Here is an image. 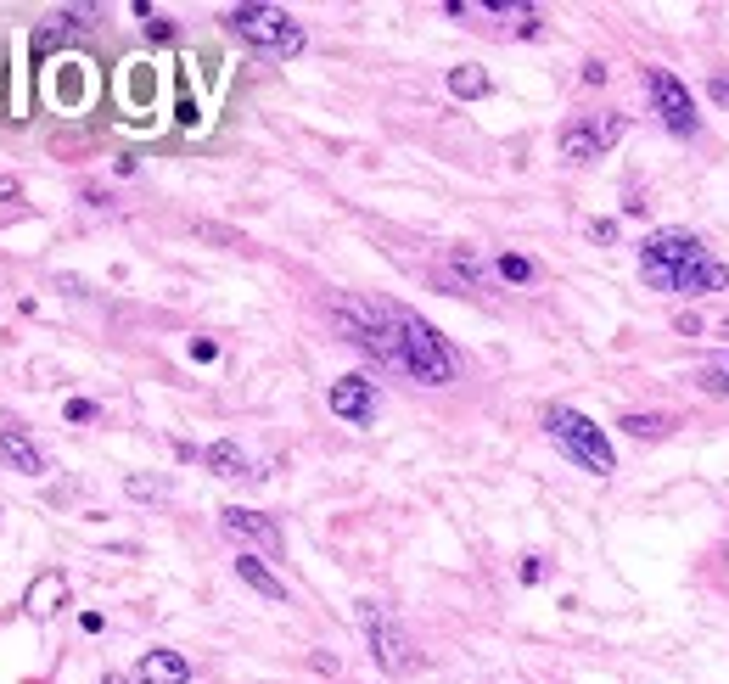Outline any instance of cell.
<instances>
[{"label": "cell", "instance_id": "4fadbf2b", "mask_svg": "<svg viewBox=\"0 0 729 684\" xmlns=\"http://www.w3.org/2000/svg\"><path fill=\"white\" fill-rule=\"evenodd\" d=\"M236 578H242V584L253 589V595L275 600V606H281V600H286V584H281V578H275L270 567H264V556H247V550H242V556H236Z\"/></svg>", "mask_w": 729, "mask_h": 684}, {"label": "cell", "instance_id": "8992f818", "mask_svg": "<svg viewBox=\"0 0 729 684\" xmlns=\"http://www.w3.org/2000/svg\"><path fill=\"white\" fill-rule=\"evenodd\" d=\"M219 528L230 533V539L242 544L247 556H264V561H281V550H286V539H281V528H275V516H264V511H247V505H225L219 511Z\"/></svg>", "mask_w": 729, "mask_h": 684}, {"label": "cell", "instance_id": "1f68e13d", "mask_svg": "<svg viewBox=\"0 0 729 684\" xmlns=\"http://www.w3.org/2000/svg\"><path fill=\"white\" fill-rule=\"evenodd\" d=\"M101 684H129L124 673H101Z\"/></svg>", "mask_w": 729, "mask_h": 684}, {"label": "cell", "instance_id": "9c48e42d", "mask_svg": "<svg viewBox=\"0 0 729 684\" xmlns=\"http://www.w3.org/2000/svg\"><path fill=\"white\" fill-rule=\"evenodd\" d=\"M623 141V118H578V124L561 129V157L567 163H595V157L606 152V146Z\"/></svg>", "mask_w": 729, "mask_h": 684}, {"label": "cell", "instance_id": "ffe728a7", "mask_svg": "<svg viewBox=\"0 0 729 684\" xmlns=\"http://www.w3.org/2000/svg\"><path fill=\"white\" fill-rule=\"evenodd\" d=\"M163 488H169L163 477H129L124 494H129V499H163Z\"/></svg>", "mask_w": 729, "mask_h": 684}, {"label": "cell", "instance_id": "277c9868", "mask_svg": "<svg viewBox=\"0 0 729 684\" xmlns=\"http://www.w3.org/2000/svg\"><path fill=\"white\" fill-rule=\"evenodd\" d=\"M359 634H365V645H371V662L382 673L404 679V673L421 668V651H415V640L404 634V623L387 612L382 600H359Z\"/></svg>", "mask_w": 729, "mask_h": 684}, {"label": "cell", "instance_id": "4316f807", "mask_svg": "<svg viewBox=\"0 0 729 684\" xmlns=\"http://www.w3.org/2000/svg\"><path fill=\"white\" fill-rule=\"evenodd\" d=\"M589 236H595V242H617V219H595V225H589Z\"/></svg>", "mask_w": 729, "mask_h": 684}, {"label": "cell", "instance_id": "e0dca14e", "mask_svg": "<svg viewBox=\"0 0 729 684\" xmlns=\"http://www.w3.org/2000/svg\"><path fill=\"white\" fill-rule=\"evenodd\" d=\"M617 427L629 432V438H662L668 432V415H623Z\"/></svg>", "mask_w": 729, "mask_h": 684}, {"label": "cell", "instance_id": "484cf974", "mask_svg": "<svg viewBox=\"0 0 729 684\" xmlns=\"http://www.w3.org/2000/svg\"><path fill=\"white\" fill-rule=\"evenodd\" d=\"M96 404H90V399H68V421H96Z\"/></svg>", "mask_w": 729, "mask_h": 684}, {"label": "cell", "instance_id": "7a4b0ae2", "mask_svg": "<svg viewBox=\"0 0 729 684\" xmlns=\"http://www.w3.org/2000/svg\"><path fill=\"white\" fill-rule=\"evenodd\" d=\"M399 371L421 387H444L455 382V348L438 337V326H427L415 309H399Z\"/></svg>", "mask_w": 729, "mask_h": 684}, {"label": "cell", "instance_id": "5b68a950", "mask_svg": "<svg viewBox=\"0 0 729 684\" xmlns=\"http://www.w3.org/2000/svg\"><path fill=\"white\" fill-rule=\"evenodd\" d=\"M645 96H651V107H657V118L679 135V141H690L701 129V118H696V101H690V90L679 85V73H668V68H645Z\"/></svg>", "mask_w": 729, "mask_h": 684}, {"label": "cell", "instance_id": "4dcf8cb0", "mask_svg": "<svg viewBox=\"0 0 729 684\" xmlns=\"http://www.w3.org/2000/svg\"><path fill=\"white\" fill-rule=\"evenodd\" d=\"M17 191H23V186H17L12 174H0V202H12V197H17Z\"/></svg>", "mask_w": 729, "mask_h": 684}, {"label": "cell", "instance_id": "2e32d148", "mask_svg": "<svg viewBox=\"0 0 729 684\" xmlns=\"http://www.w3.org/2000/svg\"><path fill=\"white\" fill-rule=\"evenodd\" d=\"M696 382L707 387V393H718V399H729V354H713V359H701Z\"/></svg>", "mask_w": 729, "mask_h": 684}, {"label": "cell", "instance_id": "ba28073f", "mask_svg": "<svg viewBox=\"0 0 729 684\" xmlns=\"http://www.w3.org/2000/svg\"><path fill=\"white\" fill-rule=\"evenodd\" d=\"M701 258H707V242L696 230H651L640 242V264H651V270H690Z\"/></svg>", "mask_w": 729, "mask_h": 684}, {"label": "cell", "instance_id": "d4e9b609", "mask_svg": "<svg viewBox=\"0 0 729 684\" xmlns=\"http://www.w3.org/2000/svg\"><path fill=\"white\" fill-rule=\"evenodd\" d=\"M707 96H713L718 107H729V73H713V79H707Z\"/></svg>", "mask_w": 729, "mask_h": 684}, {"label": "cell", "instance_id": "3957f363", "mask_svg": "<svg viewBox=\"0 0 729 684\" xmlns=\"http://www.w3.org/2000/svg\"><path fill=\"white\" fill-rule=\"evenodd\" d=\"M225 29L236 34V40H247L253 51H264V57H298L303 51V29L298 17L281 12V6H230L225 12Z\"/></svg>", "mask_w": 729, "mask_h": 684}, {"label": "cell", "instance_id": "30bf717a", "mask_svg": "<svg viewBox=\"0 0 729 684\" xmlns=\"http://www.w3.org/2000/svg\"><path fill=\"white\" fill-rule=\"evenodd\" d=\"M326 404H331V415H343L348 427H371V421H376V404H382V393H376L371 376H343V382H331Z\"/></svg>", "mask_w": 729, "mask_h": 684}, {"label": "cell", "instance_id": "8fae6325", "mask_svg": "<svg viewBox=\"0 0 729 684\" xmlns=\"http://www.w3.org/2000/svg\"><path fill=\"white\" fill-rule=\"evenodd\" d=\"M135 684H191V662L180 651H146L135 662Z\"/></svg>", "mask_w": 729, "mask_h": 684}, {"label": "cell", "instance_id": "f1b7e54d", "mask_svg": "<svg viewBox=\"0 0 729 684\" xmlns=\"http://www.w3.org/2000/svg\"><path fill=\"white\" fill-rule=\"evenodd\" d=\"M584 85H606V62H584Z\"/></svg>", "mask_w": 729, "mask_h": 684}, {"label": "cell", "instance_id": "cb8c5ba5", "mask_svg": "<svg viewBox=\"0 0 729 684\" xmlns=\"http://www.w3.org/2000/svg\"><path fill=\"white\" fill-rule=\"evenodd\" d=\"M191 359H197V365H214V359H219V342L197 337V342H191Z\"/></svg>", "mask_w": 729, "mask_h": 684}, {"label": "cell", "instance_id": "6da1fadb", "mask_svg": "<svg viewBox=\"0 0 729 684\" xmlns=\"http://www.w3.org/2000/svg\"><path fill=\"white\" fill-rule=\"evenodd\" d=\"M544 432H550V443H556L572 466H584L589 477H612V471H617V455H612L606 427H595V421L578 415L572 404H550V410H544Z\"/></svg>", "mask_w": 729, "mask_h": 684}, {"label": "cell", "instance_id": "d6986e66", "mask_svg": "<svg viewBox=\"0 0 729 684\" xmlns=\"http://www.w3.org/2000/svg\"><path fill=\"white\" fill-rule=\"evenodd\" d=\"M57 595H62V578H57V572H51V578H40V584L29 589V612H34V617H45V612H51V600H57Z\"/></svg>", "mask_w": 729, "mask_h": 684}, {"label": "cell", "instance_id": "7c38bea8", "mask_svg": "<svg viewBox=\"0 0 729 684\" xmlns=\"http://www.w3.org/2000/svg\"><path fill=\"white\" fill-rule=\"evenodd\" d=\"M0 466H12L17 477H40L45 455L34 449V438H23V432H12V427H0Z\"/></svg>", "mask_w": 729, "mask_h": 684}, {"label": "cell", "instance_id": "ac0fdd59", "mask_svg": "<svg viewBox=\"0 0 729 684\" xmlns=\"http://www.w3.org/2000/svg\"><path fill=\"white\" fill-rule=\"evenodd\" d=\"M494 270H500L511 286H528L533 275H539V270H533V258H522V253H500V264H494Z\"/></svg>", "mask_w": 729, "mask_h": 684}, {"label": "cell", "instance_id": "603a6c76", "mask_svg": "<svg viewBox=\"0 0 729 684\" xmlns=\"http://www.w3.org/2000/svg\"><path fill=\"white\" fill-rule=\"evenodd\" d=\"M90 17H96V6H62V23H68V29H85Z\"/></svg>", "mask_w": 729, "mask_h": 684}, {"label": "cell", "instance_id": "44dd1931", "mask_svg": "<svg viewBox=\"0 0 729 684\" xmlns=\"http://www.w3.org/2000/svg\"><path fill=\"white\" fill-rule=\"evenodd\" d=\"M62 40H68V29H34V51H40V57L45 51H57Z\"/></svg>", "mask_w": 729, "mask_h": 684}, {"label": "cell", "instance_id": "52a82bcc", "mask_svg": "<svg viewBox=\"0 0 729 684\" xmlns=\"http://www.w3.org/2000/svg\"><path fill=\"white\" fill-rule=\"evenodd\" d=\"M645 286H657V292H685V298H707V292H724L729 286V264L724 258H701V264H690V270H651V264H640Z\"/></svg>", "mask_w": 729, "mask_h": 684}, {"label": "cell", "instance_id": "f546056e", "mask_svg": "<svg viewBox=\"0 0 729 684\" xmlns=\"http://www.w3.org/2000/svg\"><path fill=\"white\" fill-rule=\"evenodd\" d=\"M673 326L685 331V337H696V331H701V314H679V320H673Z\"/></svg>", "mask_w": 729, "mask_h": 684}, {"label": "cell", "instance_id": "5bb4252c", "mask_svg": "<svg viewBox=\"0 0 729 684\" xmlns=\"http://www.w3.org/2000/svg\"><path fill=\"white\" fill-rule=\"evenodd\" d=\"M202 466L219 471V477H253V460L242 455V443H230V438L208 443V449H202Z\"/></svg>", "mask_w": 729, "mask_h": 684}, {"label": "cell", "instance_id": "9a60e30c", "mask_svg": "<svg viewBox=\"0 0 729 684\" xmlns=\"http://www.w3.org/2000/svg\"><path fill=\"white\" fill-rule=\"evenodd\" d=\"M449 90L466 96V101H477V96H488V73L472 68V62H460V68H449Z\"/></svg>", "mask_w": 729, "mask_h": 684}, {"label": "cell", "instance_id": "d6a6232c", "mask_svg": "<svg viewBox=\"0 0 729 684\" xmlns=\"http://www.w3.org/2000/svg\"><path fill=\"white\" fill-rule=\"evenodd\" d=\"M724 561H729V539H724Z\"/></svg>", "mask_w": 729, "mask_h": 684}, {"label": "cell", "instance_id": "83f0119b", "mask_svg": "<svg viewBox=\"0 0 729 684\" xmlns=\"http://www.w3.org/2000/svg\"><path fill=\"white\" fill-rule=\"evenodd\" d=\"M516 572H522V584H539V578H544L539 556H528V561H522V567H516Z\"/></svg>", "mask_w": 729, "mask_h": 684}, {"label": "cell", "instance_id": "7402d4cb", "mask_svg": "<svg viewBox=\"0 0 729 684\" xmlns=\"http://www.w3.org/2000/svg\"><path fill=\"white\" fill-rule=\"evenodd\" d=\"M146 40L169 45V40H174V23H169V17H146Z\"/></svg>", "mask_w": 729, "mask_h": 684}]
</instances>
